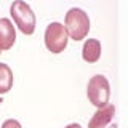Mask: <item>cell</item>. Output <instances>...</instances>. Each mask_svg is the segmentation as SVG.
Masks as SVG:
<instances>
[{
	"label": "cell",
	"mask_w": 128,
	"mask_h": 128,
	"mask_svg": "<svg viewBox=\"0 0 128 128\" xmlns=\"http://www.w3.org/2000/svg\"><path fill=\"white\" fill-rule=\"evenodd\" d=\"M90 16L82 8H70L64 16V27L67 30V35L75 42L86 37L90 32Z\"/></svg>",
	"instance_id": "6da1fadb"
},
{
	"label": "cell",
	"mask_w": 128,
	"mask_h": 128,
	"mask_svg": "<svg viewBox=\"0 0 128 128\" xmlns=\"http://www.w3.org/2000/svg\"><path fill=\"white\" fill-rule=\"evenodd\" d=\"M10 14L14 24L18 26V29L24 35H32L35 32L37 18H35V13L32 11L29 3H26L24 0H14L10 5Z\"/></svg>",
	"instance_id": "7a4b0ae2"
},
{
	"label": "cell",
	"mask_w": 128,
	"mask_h": 128,
	"mask_svg": "<svg viewBox=\"0 0 128 128\" xmlns=\"http://www.w3.org/2000/svg\"><path fill=\"white\" fill-rule=\"evenodd\" d=\"M109 96H110V85L109 80L102 74L93 75L86 83V98L94 107H101L109 104Z\"/></svg>",
	"instance_id": "3957f363"
},
{
	"label": "cell",
	"mask_w": 128,
	"mask_h": 128,
	"mask_svg": "<svg viewBox=\"0 0 128 128\" xmlns=\"http://www.w3.org/2000/svg\"><path fill=\"white\" fill-rule=\"evenodd\" d=\"M43 40H45V46L48 51H51L53 54L62 53L67 48V43H69V35H67L64 24L58 22V21L50 22L45 29Z\"/></svg>",
	"instance_id": "277c9868"
},
{
	"label": "cell",
	"mask_w": 128,
	"mask_h": 128,
	"mask_svg": "<svg viewBox=\"0 0 128 128\" xmlns=\"http://www.w3.org/2000/svg\"><path fill=\"white\" fill-rule=\"evenodd\" d=\"M16 42V29L8 18H0V50L6 51L13 48Z\"/></svg>",
	"instance_id": "5b68a950"
},
{
	"label": "cell",
	"mask_w": 128,
	"mask_h": 128,
	"mask_svg": "<svg viewBox=\"0 0 128 128\" xmlns=\"http://www.w3.org/2000/svg\"><path fill=\"white\" fill-rule=\"evenodd\" d=\"M114 115H115V106L107 104L93 114V117L88 120V128H106L112 122Z\"/></svg>",
	"instance_id": "8992f818"
},
{
	"label": "cell",
	"mask_w": 128,
	"mask_h": 128,
	"mask_svg": "<svg viewBox=\"0 0 128 128\" xmlns=\"http://www.w3.org/2000/svg\"><path fill=\"white\" fill-rule=\"evenodd\" d=\"M101 51H102L101 42L98 38H86L82 48V58H83V61L93 64L101 58Z\"/></svg>",
	"instance_id": "52a82bcc"
},
{
	"label": "cell",
	"mask_w": 128,
	"mask_h": 128,
	"mask_svg": "<svg viewBox=\"0 0 128 128\" xmlns=\"http://www.w3.org/2000/svg\"><path fill=\"white\" fill-rule=\"evenodd\" d=\"M13 82H14L13 70L10 69L8 64L0 62V96L6 94L13 88Z\"/></svg>",
	"instance_id": "ba28073f"
},
{
	"label": "cell",
	"mask_w": 128,
	"mask_h": 128,
	"mask_svg": "<svg viewBox=\"0 0 128 128\" xmlns=\"http://www.w3.org/2000/svg\"><path fill=\"white\" fill-rule=\"evenodd\" d=\"M0 128H22V126L16 118H8V120H5V122L2 123Z\"/></svg>",
	"instance_id": "9c48e42d"
},
{
	"label": "cell",
	"mask_w": 128,
	"mask_h": 128,
	"mask_svg": "<svg viewBox=\"0 0 128 128\" xmlns=\"http://www.w3.org/2000/svg\"><path fill=\"white\" fill-rule=\"evenodd\" d=\"M64 128H82V125L80 123H69V125L64 126Z\"/></svg>",
	"instance_id": "30bf717a"
},
{
	"label": "cell",
	"mask_w": 128,
	"mask_h": 128,
	"mask_svg": "<svg viewBox=\"0 0 128 128\" xmlns=\"http://www.w3.org/2000/svg\"><path fill=\"white\" fill-rule=\"evenodd\" d=\"M3 102V98H2V96H0V104H2Z\"/></svg>",
	"instance_id": "8fae6325"
},
{
	"label": "cell",
	"mask_w": 128,
	"mask_h": 128,
	"mask_svg": "<svg viewBox=\"0 0 128 128\" xmlns=\"http://www.w3.org/2000/svg\"><path fill=\"white\" fill-rule=\"evenodd\" d=\"M0 54H2V50H0Z\"/></svg>",
	"instance_id": "7c38bea8"
}]
</instances>
